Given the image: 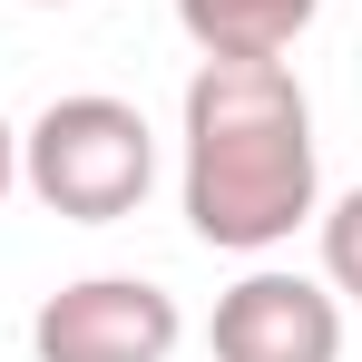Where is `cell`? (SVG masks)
Instances as JSON below:
<instances>
[{"mask_svg":"<svg viewBox=\"0 0 362 362\" xmlns=\"http://www.w3.org/2000/svg\"><path fill=\"white\" fill-rule=\"evenodd\" d=\"M30 10H69V0H30Z\"/></svg>","mask_w":362,"mask_h":362,"instance_id":"cell-8","label":"cell"},{"mask_svg":"<svg viewBox=\"0 0 362 362\" xmlns=\"http://www.w3.org/2000/svg\"><path fill=\"white\" fill-rule=\"evenodd\" d=\"M177 343H186V313L147 274H78L30 313L40 362H167Z\"/></svg>","mask_w":362,"mask_h":362,"instance_id":"cell-3","label":"cell"},{"mask_svg":"<svg viewBox=\"0 0 362 362\" xmlns=\"http://www.w3.org/2000/svg\"><path fill=\"white\" fill-rule=\"evenodd\" d=\"M323 284L362 303V186H343L323 206Z\"/></svg>","mask_w":362,"mask_h":362,"instance_id":"cell-6","label":"cell"},{"mask_svg":"<svg viewBox=\"0 0 362 362\" xmlns=\"http://www.w3.org/2000/svg\"><path fill=\"white\" fill-rule=\"evenodd\" d=\"M20 186L69 226H118L157 186V127L108 88H69L20 127Z\"/></svg>","mask_w":362,"mask_h":362,"instance_id":"cell-2","label":"cell"},{"mask_svg":"<svg viewBox=\"0 0 362 362\" xmlns=\"http://www.w3.org/2000/svg\"><path fill=\"white\" fill-rule=\"evenodd\" d=\"M186 226L226 255H274V245L323 216V147H313V98L284 59H196L186 78Z\"/></svg>","mask_w":362,"mask_h":362,"instance_id":"cell-1","label":"cell"},{"mask_svg":"<svg viewBox=\"0 0 362 362\" xmlns=\"http://www.w3.org/2000/svg\"><path fill=\"white\" fill-rule=\"evenodd\" d=\"M206 343L216 362H343V294L284 264H255L245 284L216 294Z\"/></svg>","mask_w":362,"mask_h":362,"instance_id":"cell-4","label":"cell"},{"mask_svg":"<svg viewBox=\"0 0 362 362\" xmlns=\"http://www.w3.org/2000/svg\"><path fill=\"white\" fill-rule=\"evenodd\" d=\"M323 0H177V30L206 59H284Z\"/></svg>","mask_w":362,"mask_h":362,"instance_id":"cell-5","label":"cell"},{"mask_svg":"<svg viewBox=\"0 0 362 362\" xmlns=\"http://www.w3.org/2000/svg\"><path fill=\"white\" fill-rule=\"evenodd\" d=\"M10 186H20V127L0 118V196H10Z\"/></svg>","mask_w":362,"mask_h":362,"instance_id":"cell-7","label":"cell"}]
</instances>
